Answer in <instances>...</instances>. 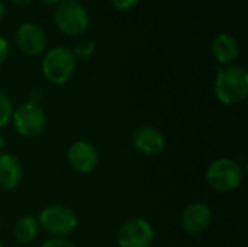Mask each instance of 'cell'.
I'll return each instance as SVG.
<instances>
[{
    "instance_id": "6da1fadb",
    "label": "cell",
    "mask_w": 248,
    "mask_h": 247,
    "mask_svg": "<svg viewBox=\"0 0 248 247\" xmlns=\"http://www.w3.org/2000/svg\"><path fill=\"white\" fill-rule=\"evenodd\" d=\"M215 95L222 105L234 106L248 98V71L243 66H224L217 73Z\"/></svg>"
},
{
    "instance_id": "7a4b0ae2",
    "label": "cell",
    "mask_w": 248,
    "mask_h": 247,
    "mask_svg": "<svg viewBox=\"0 0 248 247\" xmlns=\"http://www.w3.org/2000/svg\"><path fill=\"white\" fill-rule=\"evenodd\" d=\"M205 178L211 189L221 194H228L237 191L241 186L244 179V170L238 160L221 157L214 160L208 166Z\"/></svg>"
},
{
    "instance_id": "3957f363",
    "label": "cell",
    "mask_w": 248,
    "mask_h": 247,
    "mask_svg": "<svg viewBox=\"0 0 248 247\" xmlns=\"http://www.w3.org/2000/svg\"><path fill=\"white\" fill-rule=\"evenodd\" d=\"M76 57L67 47H54L48 49L42 58L41 70L45 80L54 86L65 84L76 71Z\"/></svg>"
},
{
    "instance_id": "277c9868",
    "label": "cell",
    "mask_w": 248,
    "mask_h": 247,
    "mask_svg": "<svg viewBox=\"0 0 248 247\" xmlns=\"http://www.w3.org/2000/svg\"><path fill=\"white\" fill-rule=\"evenodd\" d=\"M54 23L64 35L80 36L87 31L90 17L81 3L76 0H62L54 9Z\"/></svg>"
},
{
    "instance_id": "5b68a950",
    "label": "cell",
    "mask_w": 248,
    "mask_h": 247,
    "mask_svg": "<svg viewBox=\"0 0 248 247\" xmlns=\"http://www.w3.org/2000/svg\"><path fill=\"white\" fill-rule=\"evenodd\" d=\"M36 218L39 227L51 234V237H65L78 227V218L76 213L61 204L44 207Z\"/></svg>"
},
{
    "instance_id": "8992f818",
    "label": "cell",
    "mask_w": 248,
    "mask_h": 247,
    "mask_svg": "<svg viewBox=\"0 0 248 247\" xmlns=\"http://www.w3.org/2000/svg\"><path fill=\"white\" fill-rule=\"evenodd\" d=\"M10 122L15 131L25 138H35L42 135L48 128V116L39 103L26 102L13 111Z\"/></svg>"
},
{
    "instance_id": "52a82bcc",
    "label": "cell",
    "mask_w": 248,
    "mask_h": 247,
    "mask_svg": "<svg viewBox=\"0 0 248 247\" xmlns=\"http://www.w3.org/2000/svg\"><path fill=\"white\" fill-rule=\"evenodd\" d=\"M154 237V229L147 220L131 218L119 229L116 242L119 247H150Z\"/></svg>"
},
{
    "instance_id": "ba28073f",
    "label": "cell",
    "mask_w": 248,
    "mask_h": 247,
    "mask_svg": "<svg viewBox=\"0 0 248 247\" xmlns=\"http://www.w3.org/2000/svg\"><path fill=\"white\" fill-rule=\"evenodd\" d=\"M99 151L94 144L86 140H77L67 148V162L70 167L81 175H90L99 165Z\"/></svg>"
},
{
    "instance_id": "9c48e42d",
    "label": "cell",
    "mask_w": 248,
    "mask_h": 247,
    "mask_svg": "<svg viewBox=\"0 0 248 247\" xmlns=\"http://www.w3.org/2000/svg\"><path fill=\"white\" fill-rule=\"evenodd\" d=\"M16 47L26 55H39L46 48V35L44 29L32 22H25L19 25L15 32Z\"/></svg>"
},
{
    "instance_id": "30bf717a",
    "label": "cell",
    "mask_w": 248,
    "mask_h": 247,
    "mask_svg": "<svg viewBox=\"0 0 248 247\" xmlns=\"http://www.w3.org/2000/svg\"><path fill=\"white\" fill-rule=\"evenodd\" d=\"M132 144L144 156H158L166 150L167 141L164 134L151 125H141L132 132Z\"/></svg>"
},
{
    "instance_id": "8fae6325",
    "label": "cell",
    "mask_w": 248,
    "mask_h": 247,
    "mask_svg": "<svg viewBox=\"0 0 248 247\" xmlns=\"http://www.w3.org/2000/svg\"><path fill=\"white\" fill-rule=\"evenodd\" d=\"M212 210L203 202L187 205L182 214V227L187 234L198 236L206 231L212 223Z\"/></svg>"
},
{
    "instance_id": "7c38bea8",
    "label": "cell",
    "mask_w": 248,
    "mask_h": 247,
    "mask_svg": "<svg viewBox=\"0 0 248 247\" xmlns=\"http://www.w3.org/2000/svg\"><path fill=\"white\" fill-rule=\"evenodd\" d=\"M23 178V166L20 160L9 153L0 156V189L13 191Z\"/></svg>"
},
{
    "instance_id": "4fadbf2b",
    "label": "cell",
    "mask_w": 248,
    "mask_h": 247,
    "mask_svg": "<svg viewBox=\"0 0 248 247\" xmlns=\"http://www.w3.org/2000/svg\"><path fill=\"white\" fill-rule=\"evenodd\" d=\"M212 55L222 66H231L240 55V42L231 33H219L212 42Z\"/></svg>"
},
{
    "instance_id": "5bb4252c",
    "label": "cell",
    "mask_w": 248,
    "mask_h": 247,
    "mask_svg": "<svg viewBox=\"0 0 248 247\" xmlns=\"http://www.w3.org/2000/svg\"><path fill=\"white\" fill-rule=\"evenodd\" d=\"M39 230H41V227H39L36 217L23 215L16 221V224L13 227V236H15L16 242H19L20 245H29L38 237Z\"/></svg>"
},
{
    "instance_id": "9a60e30c",
    "label": "cell",
    "mask_w": 248,
    "mask_h": 247,
    "mask_svg": "<svg viewBox=\"0 0 248 247\" xmlns=\"http://www.w3.org/2000/svg\"><path fill=\"white\" fill-rule=\"evenodd\" d=\"M13 103H12V99L9 98V95L0 89V128L6 127L10 119H12V115H13Z\"/></svg>"
},
{
    "instance_id": "2e32d148",
    "label": "cell",
    "mask_w": 248,
    "mask_h": 247,
    "mask_svg": "<svg viewBox=\"0 0 248 247\" xmlns=\"http://www.w3.org/2000/svg\"><path fill=\"white\" fill-rule=\"evenodd\" d=\"M76 60H89L90 57H93L94 51H96V44L93 41H81L78 44L74 45V48L71 49Z\"/></svg>"
},
{
    "instance_id": "e0dca14e",
    "label": "cell",
    "mask_w": 248,
    "mask_h": 247,
    "mask_svg": "<svg viewBox=\"0 0 248 247\" xmlns=\"http://www.w3.org/2000/svg\"><path fill=\"white\" fill-rule=\"evenodd\" d=\"M39 247H76V245L64 237H51L45 240Z\"/></svg>"
},
{
    "instance_id": "ac0fdd59",
    "label": "cell",
    "mask_w": 248,
    "mask_h": 247,
    "mask_svg": "<svg viewBox=\"0 0 248 247\" xmlns=\"http://www.w3.org/2000/svg\"><path fill=\"white\" fill-rule=\"evenodd\" d=\"M141 0H110L112 6L118 10H122V12H126V10H131L134 9Z\"/></svg>"
},
{
    "instance_id": "d6986e66",
    "label": "cell",
    "mask_w": 248,
    "mask_h": 247,
    "mask_svg": "<svg viewBox=\"0 0 248 247\" xmlns=\"http://www.w3.org/2000/svg\"><path fill=\"white\" fill-rule=\"evenodd\" d=\"M10 54V45L9 41L3 36H0V66H3Z\"/></svg>"
},
{
    "instance_id": "ffe728a7",
    "label": "cell",
    "mask_w": 248,
    "mask_h": 247,
    "mask_svg": "<svg viewBox=\"0 0 248 247\" xmlns=\"http://www.w3.org/2000/svg\"><path fill=\"white\" fill-rule=\"evenodd\" d=\"M42 4H45V6H57L58 3H61L62 0H39Z\"/></svg>"
},
{
    "instance_id": "44dd1931",
    "label": "cell",
    "mask_w": 248,
    "mask_h": 247,
    "mask_svg": "<svg viewBox=\"0 0 248 247\" xmlns=\"http://www.w3.org/2000/svg\"><path fill=\"white\" fill-rule=\"evenodd\" d=\"M4 150H6V140H4V137L0 134V156L6 153Z\"/></svg>"
},
{
    "instance_id": "7402d4cb",
    "label": "cell",
    "mask_w": 248,
    "mask_h": 247,
    "mask_svg": "<svg viewBox=\"0 0 248 247\" xmlns=\"http://www.w3.org/2000/svg\"><path fill=\"white\" fill-rule=\"evenodd\" d=\"M15 4H17V6H28V4H31L32 3V0H12Z\"/></svg>"
},
{
    "instance_id": "603a6c76",
    "label": "cell",
    "mask_w": 248,
    "mask_h": 247,
    "mask_svg": "<svg viewBox=\"0 0 248 247\" xmlns=\"http://www.w3.org/2000/svg\"><path fill=\"white\" fill-rule=\"evenodd\" d=\"M4 13H6V6H4V3L0 0V22H1V19L4 17Z\"/></svg>"
},
{
    "instance_id": "cb8c5ba5",
    "label": "cell",
    "mask_w": 248,
    "mask_h": 247,
    "mask_svg": "<svg viewBox=\"0 0 248 247\" xmlns=\"http://www.w3.org/2000/svg\"><path fill=\"white\" fill-rule=\"evenodd\" d=\"M0 247H4V245H3V243H1V242H0Z\"/></svg>"
}]
</instances>
